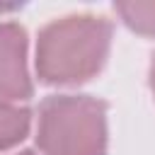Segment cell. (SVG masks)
<instances>
[{
  "label": "cell",
  "instance_id": "cell-4",
  "mask_svg": "<svg viewBox=\"0 0 155 155\" xmlns=\"http://www.w3.org/2000/svg\"><path fill=\"white\" fill-rule=\"evenodd\" d=\"M29 121H31L29 109L10 102H0V150L19 143L29 131Z\"/></svg>",
  "mask_w": 155,
  "mask_h": 155
},
{
  "label": "cell",
  "instance_id": "cell-2",
  "mask_svg": "<svg viewBox=\"0 0 155 155\" xmlns=\"http://www.w3.org/2000/svg\"><path fill=\"white\" fill-rule=\"evenodd\" d=\"M36 143L44 155H104L107 104L85 94H53L39 109Z\"/></svg>",
  "mask_w": 155,
  "mask_h": 155
},
{
  "label": "cell",
  "instance_id": "cell-1",
  "mask_svg": "<svg viewBox=\"0 0 155 155\" xmlns=\"http://www.w3.org/2000/svg\"><path fill=\"white\" fill-rule=\"evenodd\" d=\"M111 24L97 15H70L46 24L36 44V70L44 82H82L107 58Z\"/></svg>",
  "mask_w": 155,
  "mask_h": 155
},
{
  "label": "cell",
  "instance_id": "cell-3",
  "mask_svg": "<svg viewBox=\"0 0 155 155\" xmlns=\"http://www.w3.org/2000/svg\"><path fill=\"white\" fill-rule=\"evenodd\" d=\"M31 94L27 70V31L15 22H0V102H19Z\"/></svg>",
  "mask_w": 155,
  "mask_h": 155
},
{
  "label": "cell",
  "instance_id": "cell-7",
  "mask_svg": "<svg viewBox=\"0 0 155 155\" xmlns=\"http://www.w3.org/2000/svg\"><path fill=\"white\" fill-rule=\"evenodd\" d=\"M19 155H34V153H19Z\"/></svg>",
  "mask_w": 155,
  "mask_h": 155
},
{
  "label": "cell",
  "instance_id": "cell-6",
  "mask_svg": "<svg viewBox=\"0 0 155 155\" xmlns=\"http://www.w3.org/2000/svg\"><path fill=\"white\" fill-rule=\"evenodd\" d=\"M150 85H153V92H155V56H153V63H150Z\"/></svg>",
  "mask_w": 155,
  "mask_h": 155
},
{
  "label": "cell",
  "instance_id": "cell-5",
  "mask_svg": "<svg viewBox=\"0 0 155 155\" xmlns=\"http://www.w3.org/2000/svg\"><path fill=\"white\" fill-rule=\"evenodd\" d=\"M116 12L133 31L155 36V2H119Z\"/></svg>",
  "mask_w": 155,
  "mask_h": 155
}]
</instances>
